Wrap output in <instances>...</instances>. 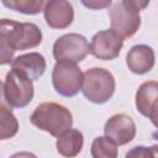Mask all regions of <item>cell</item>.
<instances>
[{
	"label": "cell",
	"mask_w": 158,
	"mask_h": 158,
	"mask_svg": "<svg viewBox=\"0 0 158 158\" xmlns=\"http://www.w3.org/2000/svg\"><path fill=\"white\" fill-rule=\"evenodd\" d=\"M0 138L9 139L12 138L19 131V122L15 115L4 104L0 106Z\"/></svg>",
	"instance_id": "obj_15"
},
{
	"label": "cell",
	"mask_w": 158,
	"mask_h": 158,
	"mask_svg": "<svg viewBox=\"0 0 158 158\" xmlns=\"http://www.w3.org/2000/svg\"><path fill=\"white\" fill-rule=\"evenodd\" d=\"M90 52V44L86 38L79 33H67L57 38L53 44V57L59 62L77 64L81 62Z\"/></svg>",
	"instance_id": "obj_6"
},
{
	"label": "cell",
	"mask_w": 158,
	"mask_h": 158,
	"mask_svg": "<svg viewBox=\"0 0 158 158\" xmlns=\"http://www.w3.org/2000/svg\"><path fill=\"white\" fill-rule=\"evenodd\" d=\"M30 121L37 128L59 137L73 125V116L69 109L57 102H42L30 116Z\"/></svg>",
	"instance_id": "obj_2"
},
{
	"label": "cell",
	"mask_w": 158,
	"mask_h": 158,
	"mask_svg": "<svg viewBox=\"0 0 158 158\" xmlns=\"http://www.w3.org/2000/svg\"><path fill=\"white\" fill-rule=\"evenodd\" d=\"M10 158H37V157L31 152H19L12 154Z\"/></svg>",
	"instance_id": "obj_21"
},
{
	"label": "cell",
	"mask_w": 158,
	"mask_h": 158,
	"mask_svg": "<svg viewBox=\"0 0 158 158\" xmlns=\"http://www.w3.org/2000/svg\"><path fill=\"white\" fill-rule=\"evenodd\" d=\"M148 118L152 121V123L158 128V101L156 102V105L152 107L149 115H148Z\"/></svg>",
	"instance_id": "obj_20"
},
{
	"label": "cell",
	"mask_w": 158,
	"mask_h": 158,
	"mask_svg": "<svg viewBox=\"0 0 158 158\" xmlns=\"http://www.w3.org/2000/svg\"><path fill=\"white\" fill-rule=\"evenodd\" d=\"M123 46L121 38L115 31L104 30L94 35L90 42V53L101 60H112L118 57Z\"/></svg>",
	"instance_id": "obj_8"
},
{
	"label": "cell",
	"mask_w": 158,
	"mask_h": 158,
	"mask_svg": "<svg viewBox=\"0 0 158 158\" xmlns=\"http://www.w3.org/2000/svg\"><path fill=\"white\" fill-rule=\"evenodd\" d=\"M158 101V81H144L136 91V107L137 111L148 117L152 107Z\"/></svg>",
	"instance_id": "obj_14"
},
{
	"label": "cell",
	"mask_w": 158,
	"mask_h": 158,
	"mask_svg": "<svg viewBox=\"0 0 158 158\" xmlns=\"http://www.w3.org/2000/svg\"><path fill=\"white\" fill-rule=\"evenodd\" d=\"M11 69L25 74L31 80L40 79L46 70V59L37 52L19 56L11 62Z\"/></svg>",
	"instance_id": "obj_12"
},
{
	"label": "cell",
	"mask_w": 158,
	"mask_h": 158,
	"mask_svg": "<svg viewBox=\"0 0 158 158\" xmlns=\"http://www.w3.org/2000/svg\"><path fill=\"white\" fill-rule=\"evenodd\" d=\"M43 14L47 25L52 28H67L74 20L73 5L64 0L46 1Z\"/></svg>",
	"instance_id": "obj_10"
},
{
	"label": "cell",
	"mask_w": 158,
	"mask_h": 158,
	"mask_svg": "<svg viewBox=\"0 0 158 158\" xmlns=\"http://www.w3.org/2000/svg\"><path fill=\"white\" fill-rule=\"evenodd\" d=\"M84 73L73 63L59 62L52 70V84L54 90L65 98L75 96L83 86Z\"/></svg>",
	"instance_id": "obj_7"
},
{
	"label": "cell",
	"mask_w": 158,
	"mask_h": 158,
	"mask_svg": "<svg viewBox=\"0 0 158 158\" xmlns=\"http://www.w3.org/2000/svg\"><path fill=\"white\" fill-rule=\"evenodd\" d=\"M84 144V137L83 133L79 130L70 128L65 131L63 135H60L57 139V151L60 156L72 158L80 153Z\"/></svg>",
	"instance_id": "obj_13"
},
{
	"label": "cell",
	"mask_w": 158,
	"mask_h": 158,
	"mask_svg": "<svg viewBox=\"0 0 158 158\" xmlns=\"http://www.w3.org/2000/svg\"><path fill=\"white\" fill-rule=\"evenodd\" d=\"M115 78L111 72L104 68H90L84 73L81 91L94 104L109 101L115 93Z\"/></svg>",
	"instance_id": "obj_4"
},
{
	"label": "cell",
	"mask_w": 158,
	"mask_h": 158,
	"mask_svg": "<svg viewBox=\"0 0 158 158\" xmlns=\"http://www.w3.org/2000/svg\"><path fill=\"white\" fill-rule=\"evenodd\" d=\"M125 158H152V152H151V148L148 147L136 146L126 153Z\"/></svg>",
	"instance_id": "obj_18"
},
{
	"label": "cell",
	"mask_w": 158,
	"mask_h": 158,
	"mask_svg": "<svg viewBox=\"0 0 158 158\" xmlns=\"http://www.w3.org/2000/svg\"><path fill=\"white\" fill-rule=\"evenodd\" d=\"M2 4L6 7H10L15 11L26 14V15H36L44 10L46 2L42 0H2Z\"/></svg>",
	"instance_id": "obj_17"
},
{
	"label": "cell",
	"mask_w": 158,
	"mask_h": 158,
	"mask_svg": "<svg viewBox=\"0 0 158 158\" xmlns=\"http://www.w3.org/2000/svg\"><path fill=\"white\" fill-rule=\"evenodd\" d=\"M154 51L147 44H136L131 47L126 56V64L128 69L138 75L148 73L154 67Z\"/></svg>",
	"instance_id": "obj_11"
},
{
	"label": "cell",
	"mask_w": 158,
	"mask_h": 158,
	"mask_svg": "<svg viewBox=\"0 0 158 158\" xmlns=\"http://www.w3.org/2000/svg\"><path fill=\"white\" fill-rule=\"evenodd\" d=\"M151 148V152H152V158H158V144H154Z\"/></svg>",
	"instance_id": "obj_22"
},
{
	"label": "cell",
	"mask_w": 158,
	"mask_h": 158,
	"mask_svg": "<svg viewBox=\"0 0 158 158\" xmlns=\"http://www.w3.org/2000/svg\"><path fill=\"white\" fill-rule=\"evenodd\" d=\"M105 136L118 146L130 143L136 136V125L126 114H116L111 116L104 127Z\"/></svg>",
	"instance_id": "obj_9"
},
{
	"label": "cell",
	"mask_w": 158,
	"mask_h": 158,
	"mask_svg": "<svg viewBox=\"0 0 158 158\" xmlns=\"http://www.w3.org/2000/svg\"><path fill=\"white\" fill-rule=\"evenodd\" d=\"M90 152L93 158H117V144L106 136L96 137L91 143Z\"/></svg>",
	"instance_id": "obj_16"
},
{
	"label": "cell",
	"mask_w": 158,
	"mask_h": 158,
	"mask_svg": "<svg viewBox=\"0 0 158 158\" xmlns=\"http://www.w3.org/2000/svg\"><path fill=\"white\" fill-rule=\"evenodd\" d=\"M42 42V31L33 22H17L2 19L0 21V63H11L15 51L37 47Z\"/></svg>",
	"instance_id": "obj_1"
},
{
	"label": "cell",
	"mask_w": 158,
	"mask_h": 158,
	"mask_svg": "<svg viewBox=\"0 0 158 158\" xmlns=\"http://www.w3.org/2000/svg\"><path fill=\"white\" fill-rule=\"evenodd\" d=\"M2 94L10 107L22 109L27 106L35 95L32 80L25 74L11 69L2 83Z\"/></svg>",
	"instance_id": "obj_5"
},
{
	"label": "cell",
	"mask_w": 158,
	"mask_h": 158,
	"mask_svg": "<svg viewBox=\"0 0 158 158\" xmlns=\"http://www.w3.org/2000/svg\"><path fill=\"white\" fill-rule=\"evenodd\" d=\"M148 5V1L120 0L111 4L109 11L111 30L121 38L133 36L141 25L139 11Z\"/></svg>",
	"instance_id": "obj_3"
},
{
	"label": "cell",
	"mask_w": 158,
	"mask_h": 158,
	"mask_svg": "<svg viewBox=\"0 0 158 158\" xmlns=\"http://www.w3.org/2000/svg\"><path fill=\"white\" fill-rule=\"evenodd\" d=\"M112 2L109 0V1H83V5L89 7V9H94V10H98V9H102V7H106V6H110Z\"/></svg>",
	"instance_id": "obj_19"
}]
</instances>
